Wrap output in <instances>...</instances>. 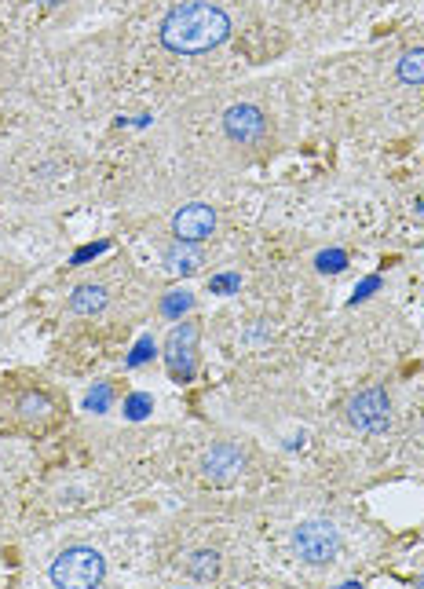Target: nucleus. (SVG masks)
<instances>
[{
    "label": "nucleus",
    "instance_id": "6ab92c4d",
    "mask_svg": "<svg viewBox=\"0 0 424 589\" xmlns=\"http://www.w3.org/2000/svg\"><path fill=\"white\" fill-rule=\"evenodd\" d=\"M414 213H417V216H421V220H424V191L417 194V202H414Z\"/></svg>",
    "mask_w": 424,
    "mask_h": 589
},
{
    "label": "nucleus",
    "instance_id": "a211bd4d",
    "mask_svg": "<svg viewBox=\"0 0 424 589\" xmlns=\"http://www.w3.org/2000/svg\"><path fill=\"white\" fill-rule=\"evenodd\" d=\"M15 282H19V279H4V275H0V300H4V297H8V290H11V286H15Z\"/></svg>",
    "mask_w": 424,
    "mask_h": 589
},
{
    "label": "nucleus",
    "instance_id": "aec40b11",
    "mask_svg": "<svg viewBox=\"0 0 424 589\" xmlns=\"http://www.w3.org/2000/svg\"><path fill=\"white\" fill-rule=\"evenodd\" d=\"M37 4H44V8H55V4H63V0H37Z\"/></svg>",
    "mask_w": 424,
    "mask_h": 589
},
{
    "label": "nucleus",
    "instance_id": "f3484780",
    "mask_svg": "<svg viewBox=\"0 0 424 589\" xmlns=\"http://www.w3.org/2000/svg\"><path fill=\"white\" fill-rule=\"evenodd\" d=\"M191 304V297H172L169 304H165V311H180V308H187Z\"/></svg>",
    "mask_w": 424,
    "mask_h": 589
},
{
    "label": "nucleus",
    "instance_id": "1a4fd4ad",
    "mask_svg": "<svg viewBox=\"0 0 424 589\" xmlns=\"http://www.w3.org/2000/svg\"><path fill=\"white\" fill-rule=\"evenodd\" d=\"M245 465V454L234 443H220V447H212L209 454H205V476H209L212 483H227L234 480L238 472H242Z\"/></svg>",
    "mask_w": 424,
    "mask_h": 589
},
{
    "label": "nucleus",
    "instance_id": "f257e3e1",
    "mask_svg": "<svg viewBox=\"0 0 424 589\" xmlns=\"http://www.w3.org/2000/svg\"><path fill=\"white\" fill-rule=\"evenodd\" d=\"M66 421V403L44 377L4 374L0 377V440L26 436L41 440Z\"/></svg>",
    "mask_w": 424,
    "mask_h": 589
},
{
    "label": "nucleus",
    "instance_id": "4468645a",
    "mask_svg": "<svg viewBox=\"0 0 424 589\" xmlns=\"http://www.w3.org/2000/svg\"><path fill=\"white\" fill-rule=\"evenodd\" d=\"M85 407L88 410H106V407H110V385L92 388V392H88V399H85Z\"/></svg>",
    "mask_w": 424,
    "mask_h": 589
},
{
    "label": "nucleus",
    "instance_id": "2eb2a0df",
    "mask_svg": "<svg viewBox=\"0 0 424 589\" xmlns=\"http://www.w3.org/2000/svg\"><path fill=\"white\" fill-rule=\"evenodd\" d=\"M318 268H322V271H340V268H344V253H322V257H318Z\"/></svg>",
    "mask_w": 424,
    "mask_h": 589
},
{
    "label": "nucleus",
    "instance_id": "9b49d317",
    "mask_svg": "<svg viewBox=\"0 0 424 589\" xmlns=\"http://www.w3.org/2000/svg\"><path fill=\"white\" fill-rule=\"evenodd\" d=\"M103 304H106L103 286H81V290L70 297V311H77V315H96Z\"/></svg>",
    "mask_w": 424,
    "mask_h": 589
},
{
    "label": "nucleus",
    "instance_id": "f8f14e48",
    "mask_svg": "<svg viewBox=\"0 0 424 589\" xmlns=\"http://www.w3.org/2000/svg\"><path fill=\"white\" fill-rule=\"evenodd\" d=\"M399 81L403 85H424V48H410L399 59Z\"/></svg>",
    "mask_w": 424,
    "mask_h": 589
},
{
    "label": "nucleus",
    "instance_id": "423d86ee",
    "mask_svg": "<svg viewBox=\"0 0 424 589\" xmlns=\"http://www.w3.org/2000/svg\"><path fill=\"white\" fill-rule=\"evenodd\" d=\"M172 231H176V238H180V242H191V246H198V242H205V238L216 231V213H212L209 205H202V202L183 205L180 213L172 216Z\"/></svg>",
    "mask_w": 424,
    "mask_h": 589
},
{
    "label": "nucleus",
    "instance_id": "0eeeda50",
    "mask_svg": "<svg viewBox=\"0 0 424 589\" xmlns=\"http://www.w3.org/2000/svg\"><path fill=\"white\" fill-rule=\"evenodd\" d=\"M264 129H267V118L253 103H234V107L223 114V132H227L234 143H256L264 136Z\"/></svg>",
    "mask_w": 424,
    "mask_h": 589
},
{
    "label": "nucleus",
    "instance_id": "f03ea898",
    "mask_svg": "<svg viewBox=\"0 0 424 589\" xmlns=\"http://www.w3.org/2000/svg\"><path fill=\"white\" fill-rule=\"evenodd\" d=\"M231 37V19L227 11L209 4V0H187L172 8L161 22V44L176 55H202L220 48Z\"/></svg>",
    "mask_w": 424,
    "mask_h": 589
},
{
    "label": "nucleus",
    "instance_id": "dca6fc26",
    "mask_svg": "<svg viewBox=\"0 0 424 589\" xmlns=\"http://www.w3.org/2000/svg\"><path fill=\"white\" fill-rule=\"evenodd\" d=\"M147 407H150V396H132V399H128V414H132V418H143V414H147Z\"/></svg>",
    "mask_w": 424,
    "mask_h": 589
},
{
    "label": "nucleus",
    "instance_id": "6e6552de",
    "mask_svg": "<svg viewBox=\"0 0 424 589\" xmlns=\"http://www.w3.org/2000/svg\"><path fill=\"white\" fill-rule=\"evenodd\" d=\"M194 344H198V326L194 322H183V326H176L169 333V352H165V359H169V370L180 381H187L194 374Z\"/></svg>",
    "mask_w": 424,
    "mask_h": 589
},
{
    "label": "nucleus",
    "instance_id": "39448f33",
    "mask_svg": "<svg viewBox=\"0 0 424 589\" xmlns=\"http://www.w3.org/2000/svg\"><path fill=\"white\" fill-rule=\"evenodd\" d=\"M348 421L359 432H370V436L388 432V425H392V403H388V396H384L381 388L359 392V396L348 403Z\"/></svg>",
    "mask_w": 424,
    "mask_h": 589
},
{
    "label": "nucleus",
    "instance_id": "ddd939ff",
    "mask_svg": "<svg viewBox=\"0 0 424 589\" xmlns=\"http://www.w3.org/2000/svg\"><path fill=\"white\" fill-rule=\"evenodd\" d=\"M187 571H191L194 579L209 582V579H216V571H220V557H216V553H194Z\"/></svg>",
    "mask_w": 424,
    "mask_h": 589
},
{
    "label": "nucleus",
    "instance_id": "7ed1b4c3",
    "mask_svg": "<svg viewBox=\"0 0 424 589\" xmlns=\"http://www.w3.org/2000/svg\"><path fill=\"white\" fill-rule=\"evenodd\" d=\"M106 575V564L103 557H99V549L92 546H74L66 549V553H59L52 564V582L55 586H99Z\"/></svg>",
    "mask_w": 424,
    "mask_h": 589
},
{
    "label": "nucleus",
    "instance_id": "20e7f679",
    "mask_svg": "<svg viewBox=\"0 0 424 589\" xmlns=\"http://www.w3.org/2000/svg\"><path fill=\"white\" fill-rule=\"evenodd\" d=\"M293 549L304 564H329L340 549L337 527L326 524V520H308L293 531Z\"/></svg>",
    "mask_w": 424,
    "mask_h": 589
},
{
    "label": "nucleus",
    "instance_id": "9d476101",
    "mask_svg": "<svg viewBox=\"0 0 424 589\" xmlns=\"http://www.w3.org/2000/svg\"><path fill=\"white\" fill-rule=\"evenodd\" d=\"M165 260H169L172 275H191V271L202 268V257H198V249H191V242H180L176 249H169Z\"/></svg>",
    "mask_w": 424,
    "mask_h": 589
}]
</instances>
